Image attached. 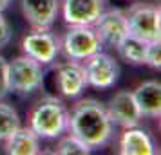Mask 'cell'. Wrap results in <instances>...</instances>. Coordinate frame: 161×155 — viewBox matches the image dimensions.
<instances>
[{"label": "cell", "instance_id": "d6986e66", "mask_svg": "<svg viewBox=\"0 0 161 155\" xmlns=\"http://www.w3.org/2000/svg\"><path fill=\"white\" fill-rule=\"evenodd\" d=\"M145 65L152 67L156 70L161 69V44H159V40L147 42V45H145Z\"/></svg>", "mask_w": 161, "mask_h": 155}, {"label": "cell", "instance_id": "9a60e30c", "mask_svg": "<svg viewBox=\"0 0 161 155\" xmlns=\"http://www.w3.org/2000/svg\"><path fill=\"white\" fill-rule=\"evenodd\" d=\"M4 150L9 155H36L40 153V137L29 126H20L4 141Z\"/></svg>", "mask_w": 161, "mask_h": 155}, {"label": "cell", "instance_id": "7a4b0ae2", "mask_svg": "<svg viewBox=\"0 0 161 155\" xmlns=\"http://www.w3.org/2000/svg\"><path fill=\"white\" fill-rule=\"evenodd\" d=\"M29 128L40 139H58L69 128V108L56 96H45L29 112Z\"/></svg>", "mask_w": 161, "mask_h": 155}, {"label": "cell", "instance_id": "44dd1931", "mask_svg": "<svg viewBox=\"0 0 161 155\" xmlns=\"http://www.w3.org/2000/svg\"><path fill=\"white\" fill-rule=\"evenodd\" d=\"M9 42H11V27L4 16V11H0V49L6 47Z\"/></svg>", "mask_w": 161, "mask_h": 155}, {"label": "cell", "instance_id": "8fae6325", "mask_svg": "<svg viewBox=\"0 0 161 155\" xmlns=\"http://www.w3.org/2000/svg\"><path fill=\"white\" fill-rule=\"evenodd\" d=\"M105 108H107L110 121L121 128L138 126L139 121L143 119L132 97V90H118L109 99V103L105 105Z\"/></svg>", "mask_w": 161, "mask_h": 155}, {"label": "cell", "instance_id": "ffe728a7", "mask_svg": "<svg viewBox=\"0 0 161 155\" xmlns=\"http://www.w3.org/2000/svg\"><path fill=\"white\" fill-rule=\"evenodd\" d=\"M9 94V85H8V59L0 56V99Z\"/></svg>", "mask_w": 161, "mask_h": 155}, {"label": "cell", "instance_id": "9c48e42d", "mask_svg": "<svg viewBox=\"0 0 161 155\" xmlns=\"http://www.w3.org/2000/svg\"><path fill=\"white\" fill-rule=\"evenodd\" d=\"M54 85L58 92L67 99H74L83 94L87 89V78L83 70V63L76 59H67L56 65L54 70Z\"/></svg>", "mask_w": 161, "mask_h": 155}, {"label": "cell", "instance_id": "52a82bcc", "mask_svg": "<svg viewBox=\"0 0 161 155\" xmlns=\"http://www.w3.org/2000/svg\"><path fill=\"white\" fill-rule=\"evenodd\" d=\"M22 51L40 65H51L60 54V38L49 29H33L24 36Z\"/></svg>", "mask_w": 161, "mask_h": 155}, {"label": "cell", "instance_id": "5b68a950", "mask_svg": "<svg viewBox=\"0 0 161 155\" xmlns=\"http://www.w3.org/2000/svg\"><path fill=\"white\" fill-rule=\"evenodd\" d=\"M129 23V34L139 38L143 42H154L161 36V11L152 4H132L125 13Z\"/></svg>", "mask_w": 161, "mask_h": 155}, {"label": "cell", "instance_id": "30bf717a", "mask_svg": "<svg viewBox=\"0 0 161 155\" xmlns=\"http://www.w3.org/2000/svg\"><path fill=\"white\" fill-rule=\"evenodd\" d=\"M105 9V0H60V13L67 25H92Z\"/></svg>", "mask_w": 161, "mask_h": 155}, {"label": "cell", "instance_id": "ac0fdd59", "mask_svg": "<svg viewBox=\"0 0 161 155\" xmlns=\"http://www.w3.org/2000/svg\"><path fill=\"white\" fill-rule=\"evenodd\" d=\"M92 152L91 148L83 142L81 139H78L76 135H73L71 132H67V135H60L58 142L54 146V153L60 155H89Z\"/></svg>", "mask_w": 161, "mask_h": 155}, {"label": "cell", "instance_id": "e0dca14e", "mask_svg": "<svg viewBox=\"0 0 161 155\" xmlns=\"http://www.w3.org/2000/svg\"><path fill=\"white\" fill-rule=\"evenodd\" d=\"M20 126L22 125H20L18 112L9 103H6L4 99H0V142H4Z\"/></svg>", "mask_w": 161, "mask_h": 155}, {"label": "cell", "instance_id": "8992f818", "mask_svg": "<svg viewBox=\"0 0 161 155\" xmlns=\"http://www.w3.org/2000/svg\"><path fill=\"white\" fill-rule=\"evenodd\" d=\"M83 70L87 78V87H92L96 90H107L114 87L121 74L119 63L103 51L89 56L83 63Z\"/></svg>", "mask_w": 161, "mask_h": 155}, {"label": "cell", "instance_id": "4fadbf2b", "mask_svg": "<svg viewBox=\"0 0 161 155\" xmlns=\"http://www.w3.org/2000/svg\"><path fill=\"white\" fill-rule=\"evenodd\" d=\"M132 97L136 101L141 117H159L161 116V83L156 80L139 83L132 90Z\"/></svg>", "mask_w": 161, "mask_h": 155}, {"label": "cell", "instance_id": "ba28073f", "mask_svg": "<svg viewBox=\"0 0 161 155\" xmlns=\"http://www.w3.org/2000/svg\"><path fill=\"white\" fill-rule=\"evenodd\" d=\"M94 31L102 40L103 47H116L127 34H129V23H127V15L125 11L118 8L103 9L100 16L92 23Z\"/></svg>", "mask_w": 161, "mask_h": 155}, {"label": "cell", "instance_id": "5bb4252c", "mask_svg": "<svg viewBox=\"0 0 161 155\" xmlns=\"http://www.w3.org/2000/svg\"><path fill=\"white\" fill-rule=\"evenodd\" d=\"M119 153L123 155H156L158 150L154 146L150 135L138 126L125 128L119 137Z\"/></svg>", "mask_w": 161, "mask_h": 155}, {"label": "cell", "instance_id": "6da1fadb", "mask_svg": "<svg viewBox=\"0 0 161 155\" xmlns=\"http://www.w3.org/2000/svg\"><path fill=\"white\" fill-rule=\"evenodd\" d=\"M67 132L81 139L91 150L109 144L114 132V123L110 121L105 105L98 99L85 97L80 99L69 110V128Z\"/></svg>", "mask_w": 161, "mask_h": 155}, {"label": "cell", "instance_id": "7402d4cb", "mask_svg": "<svg viewBox=\"0 0 161 155\" xmlns=\"http://www.w3.org/2000/svg\"><path fill=\"white\" fill-rule=\"evenodd\" d=\"M11 4V0H0V11H4V9H8V6Z\"/></svg>", "mask_w": 161, "mask_h": 155}, {"label": "cell", "instance_id": "7c38bea8", "mask_svg": "<svg viewBox=\"0 0 161 155\" xmlns=\"http://www.w3.org/2000/svg\"><path fill=\"white\" fill-rule=\"evenodd\" d=\"M20 9L33 29H51L60 15V0H20Z\"/></svg>", "mask_w": 161, "mask_h": 155}, {"label": "cell", "instance_id": "2e32d148", "mask_svg": "<svg viewBox=\"0 0 161 155\" xmlns=\"http://www.w3.org/2000/svg\"><path fill=\"white\" fill-rule=\"evenodd\" d=\"M145 45L147 42L139 38L127 34V36L114 47L119 54V58L130 63V65H145Z\"/></svg>", "mask_w": 161, "mask_h": 155}, {"label": "cell", "instance_id": "277c9868", "mask_svg": "<svg viewBox=\"0 0 161 155\" xmlns=\"http://www.w3.org/2000/svg\"><path fill=\"white\" fill-rule=\"evenodd\" d=\"M103 49V44L92 25H69L60 40V52L67 59L85 61Z\"/></svg>", "mask_w": 161, "mask_h": 155}, {"label": "cell", "instance_id": "3957f363", "mask_svg": "<svg viewBox=\"0 0 161 155\" xmlns=\"http://www.w3.org/2000/svg\"><path fill=\"white\" fill-rule=\"evenodd\" d=\"M45 78L44 65H40L29 56H16L13 61H8V85L9 92L16 96H31L42 89Z\"/></svg>", "mask_w": 161, "mask_h": 155}]
</instances>
